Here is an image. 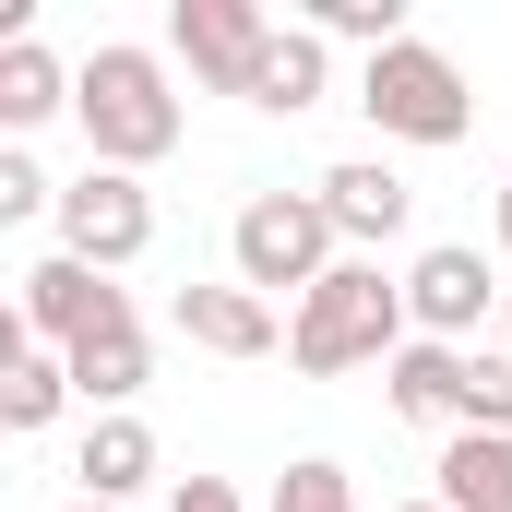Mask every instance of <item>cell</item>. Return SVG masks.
Masks as SVG:
<instances>
[{"label":"cell","instance_id":"obj_2","mask_svg":"<svg viewBox=\"0 0 512 512\" xmlns=\"http://www.w3.org/2000/svg\"><path fill=\"white\" fill-rule=\"evenodd\" d=\"M72 120L96 143V167H120V179H143L155 155H179V96H167L155 48H96L72 72Z\"/></svg>","mask_w":512,"mask_h":512},{"label":"cell","instance_id":"obj_14","mask_svg":"<svg viewBox=\"0 0 512 512\" xmlns=\"http://www.w3.org/2000/svg\"><path fill=\"white\" fill-rule=\"evenodd\" d=\"M322 84H334L322 36H310V24H274V48H262V72H251V108L298 120V108H322Z\"/></svg>","mask_w":512,"mask_h":512},{"label":"cell","instance_id":"obj_9","mask_svg":"<svg viewBox=\"0 0 512 512\" xmlns=\"http://www.w3.org/2000/svg\"><path fill=\"white\" fill-rule=\"evenodd\" d=\"M322 215H334V239L370 262V251H393L405 227H417V191L393 179L382 155H346V167H322Z\"/></svg>","mask_w":512,"mask_h":512},{"label":"cell","instance_id":"obj_16","mask_svg":"<svg viewBox=\"0 0 512 512\" xmlns=\"http://www.w3.org/2000/svg\"><path fill=\"white\" fill-rule=\"evenodd\" d=\"M60 108H72V72L36 36H12L0 48V131H36V120H60Z\"/></svg>","mask_w":512,"mask_h":512},{"label":"cell","instance_id":"obj_1","mask_svg":"<svg viewBox=\"0 0 512 512\" xmlns=\"http://www.w3.org/2000/svg\"><path fill=\"white\" fill-rule=\"evenodd\" d=\"M417 346V322H405V286H393L382 262H334L310 298H298V322H286V358L310 370V382H334V370H393Z\"/></svg>","mask_w":512,"mask_h":512},{"label":"cell","instance_id":"obj_6","mask_svg":"<svg viewBox=\"0 0 512 512\" xmlns=\"http://www.w3.org/2000/svg\"><path fill=\"white\" fill-rule=\"evenodd\" d=\"M167 48H179V72H191V84L251 96L262 48H274V12H262V0H179V12H167Z\"/></svg>","mask_w":512,"mask_h":512},{"label":"cell","instance_id":"obj_10","mask_svg":"<svg viewBox=\"0 0 512 512\" xmlns=\"http://www.w3.org/2000/svg\"><path fill=\"white\" fill-rule=\"evenodd\" d=\"M167 322H179L203 358H274V346H286L274 298H251V286H179V298H167Z\"/></svg>","mask_w":512,"mask_h":512},{"label":"cell","instance_id":"obj_19","mask_svg":"<svg viewBox=\"0 0 512 512\" xmlns=\"http://www.w3.org/2000/svg\"><path fill=\"white\" fill-rule=\"evenodd\" d=\"M274 512H358V477H346L334 453H298V465L274 477Z\"/></svg>","mask_w":512,"mask_h":512},{"label":"cell","instance_id":"obj_21","mask_svg":"<svg viewBox=\"0 0 512 512\" xmlns=\"http://www.w3.org/2000/svg\"><path fill=\"white\" fill-rule=\"evenodd\" d=\"M24 215H60V179L36 155H0V227H24Z\"/></svg>","mask_w":512,"mask_h":512},{"label":"cell","instance_id":"obj_4","mask_svg":"<svg viewBox=\"0 0 512 512\" xmlns=\"http://www.w3.org/2000/svg\"><path fill=\"white\" fill-rule=\"evenodd\" d=\"M358 108H370V131H382V143H417V155H441V143H465V131H477L465 72H453L429 36H405V48H382V60L358 72Z\"/></svg>","mask_w":512,"mask_h":512},{"label":"cell","instance_id":"obj_22","mask_svg":"<svg viewBox=\"0 0 512 512\" xmlns=\"http://www.w3.org/2000/svg\"><path fill=\"white\" fill-rule=\"evenodd\" d=\"M167 512H239V489H227V477H179V501Z\"/></svg>","mask_w":512,"mask_h":512},{"label":"cell","instance_id":"obj_25","mask_svg":"<svg viewBox=\"0 0 512 512\" xmlns=\"http://www.w3.org/2000/svg\"><path fill=\"white\" fill-rule=\"evenodd\" d=\"M72 512H120V501H72Z\"/></svg>","mask_w":512,"mask_h":512},{"label":"cell","instance_id":"obj_5","mask_svg":"<svg viewBox=\"0 0 512 512\" xmlns=\"http://www.w3.org/2000/svg\"><path fill=\"white\" fill-rule=\"evenodd\" d=\"M60 251L96 262V274H120V262L155 251V203H143V179L120 167H84V179H60Z\"/></svg>","mask_w":512,"mask_h":512},{"label":"cell","instance_id":"obj_3","mask_svg":"<svg viewBox=\"0 0 512 512\" xmlns=\"http://www.w3.org/2000/svg\"><path fill=\"white\" fill-rule=\"evenodd\" d=\"M227 262H239L251 298H310V286L346 262V239H334L322 191H251L239 227H227Z\"/></svg>","mask_w":512,"mask_h":512},{"label":"cell","instance_id":"obj_13","mask_svg":"<svg viewBox=\"0 0 512 512\" xmlns=\"http://www.w3.org/2000/svg\"><path fill=\"white\" fill-rule=\"evenodd\" d=\"M72 477H84V501H131V489H155V429H143V417H96L84 453H72Z\"/></svg>","mask_w":512,"mask_h":512},{"label":"cell","instance_id":"obj_23","mask_svg":"<svg viewBox=\"0 0 512 512\" xmlns=\"http://www.w3.org/2000/svg\"><path fill=\"white\" fill-rule=\"evenodd\" d=\"M501 358H512V298H501Z\"/></svg>","mask_w":512,"mask_h":512},{"label":"cell","instance_id":"obj_18","mask_svg":"<svg viewBox=\"0 0 512 512\" xmlns=\"http://www.w3.org/2000/svg\"><path fill=\"white\" fill-rule=\"evenodd\" d=\"M310 36H322V48L346 36V48L382 60V48H405V0H310Z\"/></svg>","mask_w":512,"mask_h":512},{"label":"cell","instance_id":"obj_26","mask_svg":"<svg viewBox=\"0 0 512 512\" xmlns=\"http://www.w3.org/2000/svg\"><path fill=\"white\" fill-rule=\"evenodd\" d=\"M393 512H441V501H393Z\"/></svg>","mask_w":512,"mask_h":512},{"label":"cell","instance_id":"obj_20","mask_svg":"<svg viewBox=\"0 0 512 512\" xmlns=\"http://www.w3.org/2000/svg\"><path fill=\"white\" fill-rule=\"evenodd\" d=\"M465 429H489V441H512V358H501V346H489V358L465 346Z\"/></svg>","mask_w":512,"mask_h":512},{"label":"cell","instance_id":"obj_11","mask_svg":"<svg viewBox=\"0 0 512 512\" xmlns=\"http://www.w3.org/2000/svg\"><path fill=\"white\" fill-rule=\"evenodd\" d=\"M382 393H393V417H417V429H465V346H405L382 370Z\"/></svg>","mask_w":512,"mask_h":512},{"label":"cell","instance_id":"obj_12","mask_svg":"<svg viewBox=\"0 0 512 512\" xmlns=\"http://www.w3.org/2000/svg\"><path fill=\"white\" fill-rule=\"evenodd\" d=\"M429 477H441V489H429L441 512H512V441H489V429H453Z\"/></svg>","mask_w":512,"mask_h":512},{"label":"cell","instance_id":"obj_15","mask_svg":"<svg viewBox=\"0 0 512 512\" xmlns=\"http://www.w3.org/2000/svg\"><path fill=\"white\" fill-rule=\"evenodd\" d=\"M60 370H72V393H84V405H108V417H131V393L155 382V358H143V322H120V334H96V346H72Z\"/></svg>","mask_w":512,"mask_h":512},{"label":"cell","instance_id":"obj_17","mask_svg":"<svg viewBox=\"0 0 512 512\" xmlns=\"http://www.w3.org/2000/svg\"><path fill=\"white\" fill-rule=\"evenodd\" d=\"M60 405H72V370H60V358H24V370H0V429H12V441H36Z\"/></svg>","mask_w":512,"mask_h":512},{"label":"cell","instance_id":"obj_8","mask_svg":"<svg viewBox=\"0 0 512 512\" xmlns=\"http://www.w3.org/2000/svg\"><path fill=\"white\" fill-rule=\"evenodd\" d=\"M131 322V298L96 274V262H72V251H48L36 274H24V334H48V358H72V346H96V334H120Z\"/></svg>","mask_w":512,"mask_h":512},{"label":"cell","instance_id":"obj_24","mask_svg":"<svg viewBox=\"0 0 512 512\" xmlns=\"http://www.w3.org/2000/svg\"><path fill=\"white\" fill-rule=\"evenodd\" d=\"M501 251H512V191H501Z\"/></svg>","mask_w":512,"mask_h":512},{"label":"cell","instance_id":"obj_7","mask_svg":"<svg viewBox=\"0 0 512 512\" xmlns=\"http://www.w3.org/2000/svg\"><path fill=\"white\" fill-rule=\"evenodd\" d=\"M501 262L465 251V239H441V251H417V274H405V322L429 334V346H477V322L501 310Z\"/></svg>","mask_w":512,"mask_h":512}]
</instances>
